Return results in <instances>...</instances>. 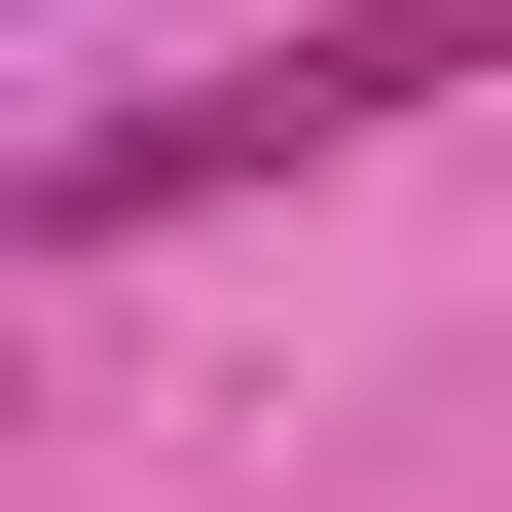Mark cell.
I'll return each mask as SVG.
<instances>
[{"mask_svg": "<svg viewBox=\"0 0 512 512\" xmlns=\"http://www.w3.org/2000/svg\"><path fill=\"white\" fill-rule=\"evenodd\" d=\"M476 74H512V0H293L256 74H183V110H74V147H37V256H147V220H220V183L366 147V110H476Z\"/></svg>", "mask_w": 512, "mask_h": 512, "instance_id": "6da1fadb", "label": "cell"}]
</instances>
